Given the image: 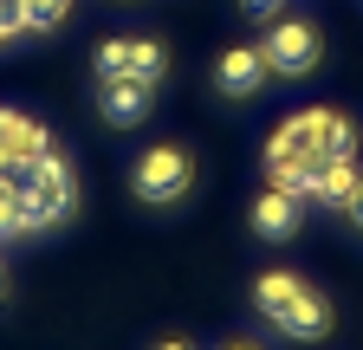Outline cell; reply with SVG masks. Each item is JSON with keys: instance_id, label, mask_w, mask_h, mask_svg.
I'll list each match as a JSON object with an SVG mask.
<instances>
[{"instance_id": "1", "label": "cell", "mask_w": 363, "mask_h": 350, "mask_svg": "<svg viewBox=\"0 0 363 350\" xmlns=\"http://www.w3.org/2000/svg\"><path fill=\"white\" fill-rule=\"evenodd\" d=\"M337 156H357V123L344 111H298L266 143V162H337Z\"/></svg>"}, {"instance_id": "2", "label": "cell", "mask_w": 363, "mask_h": 350, "mask_svg": "<svg viewBox=\"0 0 363 350\" xmlns=\"http://www.w3.org/2000/svg\"><path fill=\"white\" fill-rule=\"evenodd\" d=\"M189 188H195V156L175 149V143L143 149V156H136V169H130V195L143 201V208H169V201H182Z\"/></svg>"}, {"instance_id": "3", "label": "cell", "mask_w": 363, "mask_h": 350, "mask_svg": "<svg viewBox=\"0 0 363 350\" xmlns=\"http://www.w3.org/2000/svg\"><path fill=\"white\" fill-rule=\"evenodd\" d=\"M91 65H98V78H136V84H156L169 78V46L162 39H98L91 46Z\"/></svg>"}, {"instance_id": "4", "label": "cell", "mask_w": 363, "mask_h": 350, "mask_svg": "<svg viewBox=\"0 0 363 350\" xmlns=\"http://www.w3.org/2000/svg\"><path fill=\"white\" fill-rule=\"evenodd\" d=\"M259 52H266V65H272V78H305V72H318V59H325V39H318V26L311 20H272V33L259 39Z\"/></svg>"}, {"instance_id": "5", "label": "cell", "mask_w": 363, "mask_h": 350, "mask_svg": "<svg viewBox=\"0 0 363 350\" xmlns=\"http://www.w3.org/2000/svg\"><path fill=\"white\" fill-rule=\"evenodd\" d=\"M20 182L33 188V201L45 208V221H52V227L78 214V175H72V162H65L59 149H45V156H39V162L20 175Z\"/></svg>"}, {"instance_id": "6", "label": "cell", "mask_w": 363, "mask_h": 350, "mask_svg": "<svg viewBox=\"0 0 363 350\" xmlns=\"http://www.w3.org/2000/svg\"><path fill=\"white\" fill-rule=\"evenodd\" d=\"M45 149H52V137H45V130H39L33 117H20V111H0V169H7L13 182H20V175H26V169H33Z\"/></svg>"}, {"instance_id": "7", "label": "cell", "mask_w": 363, "mask_h": 350, "mask_svg": "<svg viewBox=\"0 0 363 350\" xmlns=\"http://www.w3.org/2000/svg\"><path fill=\"white\" fill-rule=\"evenodd\" d=\"M266 78H272V65H266L259 46H227V52L214 59V91H220V98H259Z\"/></svg>"}, {"instance_id": "8", "label": "cell", "mask_w": 363, "mask_h": 350, "mask_svg": "<svg viewBox=\"0 0 363 350\" xmlns=\"http://www.w3.org/2000/svg\"><path fill=\"white\" fill-rule=\"evenodd\" d=\"M150 84H136V78H98V111H104V123L111 130H136L150 117Z\"/></svg>"}, {"instance_id": "9", "label": "cell", "mask_w": 363, "mask_h": 350, "mask_svg": "<svg viewBox=\"0 0 363 350\" xmlns=\"http://www.w3.org/2000/svg\"><path fill=\"white\" fill-rule=\"evenodd\" d=\"M272 324H279L286 337H298V344H311V337H325L331 331V305H325V292H311V286H298L279 312H272Z\"/></svg>"}, {"instance_id": "10", "label": "cell", "mask_w": 363, "mask_h": 350, "mask_svg": "<svg viewBox=\"0 0 363 350\" xmlns=\"http://www.w3.org/2000/svg\"><path fill=\"white\" fill-rule=\"evenodd\" d=\"M298 227H305V201L286 195V188H259V201H253V234L259 240H292Z\"/></svg>"}, {"instance_id": "11", "label": "cell", "mask_w": 363, "mask_h": 350, "mask_svg": "<svg viewBox=\"0 0 363 350\" xmlns=\"http://www.w3.org/2000/svg\"><path fill=\"white\" fill-rule=\"evenodd\" d=\"M52 221H45V208L33 201V188L26 182H13L7 195H0V240H33V234H45Z\"/></svg>"}, {"instance_id": "12", "label": "cell", "mask_w": 363, "mask_h": 350, "mask_svg": "<svg viewBox=\"0 0 363 350\" xmlns=\"http://www.w3.org/2000/svg\"><path fill=\"white\" fill-rule=\"evenodd\" d=\"M357 162L350 156H337V162H318V175H311V201H325V208H344L350 195H357Z\"/></svg>"}, {"instance_id": "13", "label": "cell", "mask_w": 363, "mask_h": 350, "mask_svg": "<svg viewBox=\"0 0 363 350\" xmlns=\"http://www.w3.org/2000/svg\"><path fill=\"white\" fill-rule=\"evenodd\" d=\"M298 286H305L298 273H259V279H253V305H259V312L272 318V312H279V305H286Z\"/></svg>"}, {"instance_id": "14", "label": "cell", "mask_w": 363, "mask_h": 350, "mask_svg": "<svg viewBox=\"0 0 363 350\" xmlns=\"http://www.w3.org/2000/svg\"><path fill=\"white\" fill-rule=\"evenodd\" d=\"M20 13H26V33H52V26H65L72 0H20Z\"/></svg>"}, {"instance_id": "15", "label": "cell", "mask_w": 363, "mask_h": 350, "mask_svg": "<svg viewBox=\"0 0 363 350\" xmlns=\"http://www.w3.org/2000/svg\"><path fill=\"white\" fill-rule=\"evenodd\" d=\"M240 13H247V20H266V26H272V20L286 13V0H240Z\"/></svg>"}, {"instance_id": "16", "label": "cell", "mask_w": 363, "mask_h": 350, "mask_svg": "<svg viewBox=\"0 0 363 350\" xmlns=\"http://www.w3.org/2000/svg\"><path fill=\"white\" fill-rule=\"evenodd\" d=\"M344 214H350V227H363V182H357V195L344 201Z\"/></svg>"}, {"instance_id": "17", "label": "cell", "mask_w": 363, "mask_h": 350, "mask_svg": "<svg viewBox=\"0 0 363 350\" xmlns=\"http://www.w3.org/2000/svg\"><path fill=\"white\" fill-rule=\"evenodd\" d=\"M156 350H195V344H189V337H169V344H156Z\"/></svg>"}, {"instance_id": "18", "label": "cell", "mask_w": 363, "mask_h": 350, "mask_svg": "<svg viewBox=\"0 0 363 350\" xmlns=\"http://www.w3.org/2000/svg\"><path fill=\"white\" fill-rule=\"evenodd\" d=\"M220 350H259V344H247V337H234V344H220Z\"/></svg>"}, {"instance_id": "19", "label": "cell", "mask_w": 363, "mask_h": 350, "mask_svg": "<svg viewBox=\"0 0 363 350\" xmlns=\"http://www.w3.org/2000/svg\"><path fill=\"white\" fill-rule=\"evenodd\" d=\"M7 188H13V175H7V169H0V195H7Z\"/></svg>"}, {"instance_id": "20", "label": "cell", "mask_w": 363, "mask_h": 350, "mask_svg": "<svg viewBox=\"0 0 363 350\" xmlns=\"http://www.w3.org/2000/svg\"><path fill=\"white\" fill-rule=\"evenodd\" d=\"M0 298H7V266H0Z\"/></svg>"}, {"instance_id": "21", "label": "cell", "mask_w": 363, "mask_h": 350, "mask_svg": "<svg viewBox=\"0 0 363 350\" xmlns=\"http://www.w3.org/2000/svg\"><path fill=\"white\" fill-rule=\"evenodd\" d=\"M123 7H130V0H123Z\"/></svg>"}]
</instances>
